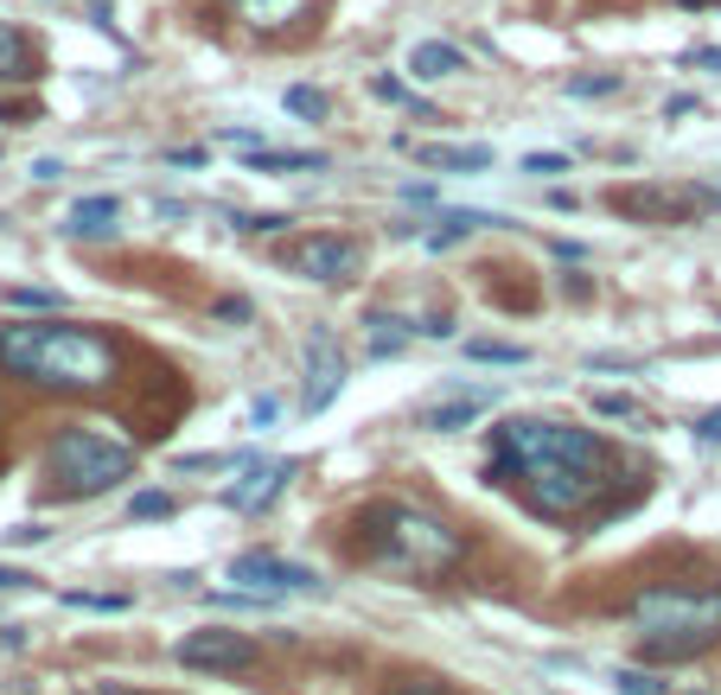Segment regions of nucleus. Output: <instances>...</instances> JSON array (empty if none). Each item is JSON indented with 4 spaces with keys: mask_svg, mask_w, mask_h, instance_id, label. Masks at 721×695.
I'll use <instances>...</instances> for the list:
<instances>
[{
    "mask_svg": "<svg viewBox=\"0 0 721 695\" xmlns=\"http://www.w3.org/2000/svg\"><path fill=\"white\" fill-rule=\"evenodd\" d=\"M345 351H338L333 333H313L307 345V415H326L338 402V389H345Z\"/></svg>",
    "mask_w": 721,
    "mask_h": 695,
    "instance_id": "obj_11",
    "label": "nucleus"
},
{
    "mask_svg": "<svg viewBox=\"0 0 721 695\" xmlns=\"http://www.w3.org/2000/svg\"><path fill=\"white\" fill-rule=\"evenodd\" d=\"M511 486H524V498H530V511L537 517H575L613 486V472L575 466V460H530V466H517Z\"/></svg>",
    "mask_w": 721,
    "mask_h": 695,
    "instance_id": "obj_6",
    "label": "nucleus"
},
{
    "mask_svg": "<svg viewBox=\"0 0 721 695\" xmlns=\"http://www.w3.org/2000/svg\"><path fill=\"white\" fill-rule=\"evenodd\" d=\"M466 358L473 364H530V351H524V345H491V338H466Z\"/></svg>",
    "mask_w": 721,
    "mask_h": 695,
    "instance_id": "obj_20",
    "label": "nucleus"
},
{
    "mask_svg": "<svg viewBox=\"0 0 721 695\" xmlns=\"http://www.w3.org/2000/svg\"><path fill=\"white\" fill-rule=\"evenodd\" d=\"M45 472H52L58 498H103L122 479H134V447L97 435V428H64L45 453Z\"/></svg>",
    "mask_w": 721,
    "mask_h": 695,
    "instance_id": "obj_5",
    "label": "nucleus"
},
{
    "mask_svg": "<svg viewBox=\"0 0 721 695\" xmlns=\"http://www.w3.org/2000/svg\"><path fill=\"white\" fill-rule=\"evenodd\" d=\"M0 364L58 396H90V389L115 384V345L90 326H58V319L0 326Z\"/></svg>",
    "mask_w": 721,
    "mask_h": 695,
    "instance_id": "obj_1",
    "label": "nucleus"
},
{
    "mask_svg": "<svg viewBox=\"0 0 721 695\" xmlns=\"http://www.w3.org/2000/svg\"><path fill=\"white\" fill-rule=\"evenodd\" d=\"M166 160H173V166H199V160H205V147H173Z\"/></svg>",
    "mask_w": 721,
    "mask_h": 695,
    "instance_id": "obj_37",
    "label": "nucleus"
},
{
    "mask_svg": "<svg viewBox=\"0 0 721 695\" xmlns=\"http://www.w3.org/2000/svg\"><path fill=\"white\" fill-rule=\"evenodd\" d=\"M619 695H670V683H658V676H644V670H619L613 676Z\"/></svg>",
    "mask_w": 721,
    "mask_h": 695,
    "instance_id": "obj_25",
    "label": "nucleus"
},
{
    "mask_svg": "<svg viewBox=\"0 0 721 695\" xmlns=\"http://www.w3.org/2000/svg\"><path fill=\"white\" fill-rule=\"evenodd\" d=\"M409 71L415 78H454V71H466L460 45H447V39H422L409 52Z\"/></svg>",
    "mask_w": 721,
    "mask_h": 695,
    "instance_id": "obj_17",
    "label": "nucleus"
},
{
    "mask_svg": "<svg viewBox=\"0 0 721 695\" xmlns=\"http://www.w3.org/2000/svg\"><path fill=\"white\" fill-rule=\"evenodd\" d=\"M250 421H256V428L282 421V396H256V402H250Z\"/></svg>",
    "mask_w": 721,
    "mask_h": 695,
    "instance_id": "obj_31",
    "label": "nucleus"
},
{
    "mask_svg": "<svg viewBox=\"0 0 721 695\" xmlns=\"http://www.w3.org/2000/svg\"><path fill=\"white\" fill-rule=\"evenodd\" d=\"M7 307H58V294H45V287H7Z\"/></svg>",
    "mask_w": 721,
    "mask_h": 695,
    "instance_id": "obj_29",
    "label": "nucleus"
},
{
    "mask_svg": "<svg viewBox=\"0 0 721 695\" xmlns=\"http://www.w3.org/2000/svg\"><path fill=\"white\" fill-rule=\"evenodd\" d=\"M593 415H600V421H639V402H632L626 389H600V396H593Z\"/></svg>",
    "mask_w": 721,
    "mask_h": 695,
    "instance_id": "obj_21",
    "label": "nucleus"
},
{
    "mask_svg": "<svg viewBox=\"0 0 721 695\" xmlns=\"http://www.w3.org/2000/svg\"><path fill=\"white\" fill-rule=\"evenodd\" d=\"M115 217H122V205H115L109 192L78 198V205H71V217H64V236H109V231H115Z\"/></svg>",
    "mask_w": 721,
    "mask_h": 695,
    "instance_id": "obj_13",
    "label": "nucleus"
},
{
    "mask_svg": "<svg viewBox=\"0 0 721 695\" xmlns=\"http://www.w3.org/2000/svg\"><path fill=\"white\" fill-rule=\"evenodd\" d=\"M683 7H702V0H683Z\"/></svg>",
    "mask_w": 721,
    "mask_h": 695,
    "instance_id": "obj_38",
    "label": "nucleus"
},
{
    "mask_svg": "<svg viewBox=\"0 0 721 695\" xmlns=\"http://www.w3.org/2000/svg\"><path fill=\"white\" fill-rule=\"evenodd\" d=\"M256 657H262L256 638L224 632V625H205V632H185L180 638V664L185 670H250Z\"/></svg>",
    "mask_w": 721,
    "mask_h": 695,
    "instance_id": "obj_9",
    "label": "nucleus"
},
{
    "mask_svg": "<svg viewBox=\"0 0 721 695\" xmlns=\"http://www.w3.org/2000/svg\"><path fill=\"white\" fill-rule=\"evenodd\" d=\"M231 581L250 593H268V600H282V593H313L319 587V574L301 562H282V555H268V549H243L231 562Z\"/></svg>",
    "mask_w": 721,
    "mask_h": 695,
    "instance_id": "obj_8",
    "label": "nucleus"
},
{
    "mask_svg": "<svg viewBox=\"0 0 721 695\" xmlns=\"http://www.w3.org/2000/svg\"><path fill=\"white\" fill-rule=\"evenodd\" d=\"M384 695H454L447 683H435V676H403V683H389Z\"/></svg>",
    "mask_w": 721,
    "mask_h": 695,
    "instance_id": "obj_28",
    "label": "nucleus"
},
{
    "mask_svg": "<svg viewBox=\"0 0 721 695\" xmlns=\"http://www.w3.org/2000/svg\"><path fill=\"white\" fill-rule=\"evenodd\" d=\"M32 180H39V185L64 180V160H32Z\"/></svg>",
    "mask_w": 721,
    "mask_h": 695,
    "instance_id": "obj_32",
    "label": "nucleus"
},
{
    "mask_svg": "<svg viewBox=\"0 0 721 695\" xmlns=\"http://www.w3.org/2000/svg\"><path fill=\"white\" fill-rule=\"evenodd\" d=\"M695 435H702V440H721V409L702 415V421H695Z\"/></svg>",
    "mask_w": 721,
    "mask_h": 695,
    "instance_id": "obj_34",
    "label": "nucleus"
},
{
    "mask_svg": "<svg viewBox=\"0 0 721 695\" xmlns=\"http://www.w3.org/2000/svg\"><path fill=\"white\" fill-rule=\"evenodd\" d=\"M498 402V389H454V396H440V402H428V409H415V421L428 428V435H460V428H473L479 415Z\"/></svg>",
    "mask_w": 721,
    "mask_h": 695,
    "instance_id": "obj_12",
    "label": "nucleus"
},
{
    "mask_svg": "<svg viewBox=\"0 0 721 695\" xmlns=\"http://www.w3.org/2000/svg\"><path fill=\"white\" fill-rule=\"evenodd\" d=\"M530 460H575V466H600L613 472V447L593 435V428H568V421H537V415H517L491 435V466L486 479L491 486H511L517 466Z\"/></svg>",
    "mask_w": 721,
    "mask_h": 695,
    "instance_id": "obj_4",
    "label": "nucleus"
},
{
    "mask_svg": "<svg viewBox=\"0 0 721 695\" xmlns=\"http://www.w3.org/2000/svg\"><path fill=\"white\" fill-rule=\"evenodd\" d=\"M250 453H180V472H231V466H243Z\"/></svg>",
    "mask_w": 721,
    "mask_h": 695,
    "instance_id": "obj_24",
    "label": "nucleus"
},
{
    "mask_svg": "<svg viewBox=\"0 0 721 695\" xmlns=\"http://www.w3.org/2000/svg\"><path fill=\"white\" fill-rule=\"evenodd\" d=\"M64 606H78V613H129V593H64Z\"/></svg>",
    "mask_w": 721,
    "mask_h": 695,
    "instance_id": "obj_23",
    "label": "nucleus"
},
{
    "mask_svg": "<svg viewBox=\"0 0 721 695\" xmlns=\"http://www.w3.org/2000/svg\"><path fill=\"white\" fill-rule=\"evenodd\" d=\"M524 173H537V180H556V173H568V154H524Z\"/></svg>",
    "mask_w": 721,
    "mask_h": 695,
    "instance_id": "obj_30",
    "label": "nucleus"
},
{
    "mask_svg": "<svg viewBox=\"0 0 721 695\" xmlns=\"http://www.w3.org/2000/svg\"><path fill=\"white\" fill-rule=\"evenodd\" d=\"M0 78L7 83H32L39 78V52L20 27H0Z\"/></svg>",
    "mask_w": 721,
    "mask_h": 695,
    "instance_id": "obj_15",
    "label": "nucleus"
},
{
    "mask_svg": "<svg viewBox=\"0 0 721 695\" xmlns=\"http://www.w3.org/2000/svg\"><path fill=\"white\" fill-rule=\"evenodd\" d=\"M250 173H326V154H282V147H250Z\"/></svg>",
    "mask_w": 721,
    "mask_h": 695,
    "instance_id": "obj_19",
    "label": "nucleus"
},
{
    "mask_svg": "<svg viewBox=\"0 0 721 695\" xmlns=\"http://www.w3.org/2000/svg\"><path fill=\"white\" fill-rule=\"evenodd\" d=\"M364 326H370V345H364V358H396V351H403V345L415 338V319H396V313H370Z\"/></svg>",
    "mask_w": 721,
    "mask_h": 695,
    "instance_id": "obj_16",
    "label": "nucleus"
},
{
    "mask_svg": "<svg viewBox=\"0 0 721 695\" xmlns=\"http://www.w3.org/2000/svg\"><path fill=\"white\" fill-rule=\"evenodd\" d=\"M632 619L644 625V657L651 664H683L721 638V593L683 587H644L632 600Z\"/></svg>",
    "mask_w": 721,
    "mask_h": 695,
    "instance_id": "obj_3",
    "label": "nucleus"
},
{
    "mask_svg": "<svg viewBox=\"0 0 721 695\" xmlns=\"http://www.w3.org/2000/svg\"><path fill=\"white\" fill-rule=\"evenodd\" d=\"M13 587H32V574H20V568H0V593H13Z\"/></svg>",
    "mask_w": 721,
    "mask_h": 695,
    "instance_id": "obj_35",
    "label": "nucleus"
},
{
    "mask_svg": "<svg viewBox=\"0 0 721 695\" xmlns=\"http://www.w3.org/2000/svg\"><path fill=\"white\" fill-rule=\"evenodd\" d=\"M173 511H180V504H173L166 491H134V504H129V517H134V523H154V517L166 523Z\"/></svg>",
    "mask_w": 721,
    "mask_h": 695,
    "instance_id": "obj_22",
    "label": "nucleus"
},
{
    "mask_svg": "<svg viewBox=\"0 0 721 695\" xmlns=\"http://www.w3.org/2000/svg\"><path fill=\"white\" fill-rule=\"evenodd\" d=\"M282 262L301 268L307 282L338 287V282H352V275H364V243L358 236H338V231H319V236H307V243H294Z\"/></svg>",
    "mask_w": 721,
    "mask_h": 695,
    "instance_id": "obj_7",
    "label": "nucleus"
},
{
    "mask_svg": "<svg viewBox=\"0 0 721 695\" xmlns=\"http://www.w3.org/2000/svg\"><path fill=\"white\" fill-rule=\"evenodd\" d=\"M0 115H7V109H0Z\"/></svg>",
    "mask_w": 721,
    "mask_h": 695,
    "instance_id": "obj_39",
    "label": "nucleus"
},
{
    "mask_svg": "<svg viewBox=\"0 0 721 695\" xmlns=\"http://www.w3.org/2000/svg\"><path fill=\"white\" fill-rule=\"evenodd\" d=\"M358 555L370 568L396 574V581H440L447 568H460L466 536L454 523H440L435 511H422V504L377 498V504L358 511Z\"/></svg>",
    "mask_w": 721,
    "mask_h": 695,
    "instance_id": "obj_2",
    "label": "nucleus"
},
{
    "mask_svg": "<svg viewBox=\"0 0 721 695\" xmlns=\"http://www.w3.org/2000/svg\"><path fill=\"white\" fill-rule=\"evenodd\" d=\"M7 542H20V549L27 542H45V523H20V530H7Z\"/></svg>",
    "mask_w": 721,
    "mask_h": 695,
    "instance_id": "obj_33",
    "label": "nucleus"
},
{
    "mask_svg": "<svg viewBox=\"0 0 721 695\" xmlns=\"http://www.w3.org/2000/svg\"><path fill=\"white\" fill-rule=\"evenodd\" d=\"M217 319H250V300H217Z\"/></svg>",
    "mask_w": 721,
    "mask_h": 695,
    "instance_id": "obj_36",
    "label": "nucleus"
},
{
    "mask_svg": "<svg viewBox=\"0 0 721 695\" xmlns=\"http://www.w3.org/2000/svg\"><path fill=\"white\" fill-rule=\"evenodd\" d=\"M619 71H593V78H568V96H613Z\"/></svg>",
    "mask_w": 721,
    "mask_h": 695,
    "instance_id": "obj_26",
    "label": "nucleus"
},
{
    "mask_svg": "<svg viewBox=\"0 0 721 695\" xmlns=\"http://www.w3.org/2000/svg\"><path fill=\"white\" fill-rule=\"evenodd\" d=\"M702 205V198H670V192H658V185H639V192H613V211H626V217H677V211Z\"/></svg>",
    "mask_w": 721,
    "mask_h": 695,
    "instance_id": "obj_14",
    "label": "nucleus"
},
{
    "mask_svg": "<svg viewBox=\"0 0 721 695\" xmlns=\"http://www.w3.org/2000/svg\"><path fill=\"white\" fill-rule=\"evenodd\" d=\"M422 166H440V173H486L491 147H415Z\"/></svg>",
    "mask_w": 721,
    "mask_h": 695,
    "instance_id": "obj_18",
    "label": "nucleus"
},
{
    "mask_svg": "<svg viewBox=\"0 0 721 695\" xmlns=\"http://www.w3.org/2000/svg\"><path fill=\"white\" fill-rule=\"evenodd\" d=\"M287 109H294V115H307V122H319V115H326V96H319V90H307V83H294V90H287Z\"/></svg>",
    "mask_w": 721,
    "mask_h": 695,
    "instance_id": "obj_27",
    "label": "nucleus"
},
{
    "mask_svg": "<svg viewBox=\"0 0 721 695\" xmlns=\"http://www.w3.org/2000/svg\"><path fill=\"white\" fill-rule=\"evenodd\" d=\"M294 472H301V460H243V479L224 486V504H231V511H250V517L268 511V504L287 491Z\"/></svg>",
    "mask_w": 721,
    "mask_h": 695,
    "instance_id": "obj_10",
    "label": "nucleus"
}]
</instances>
